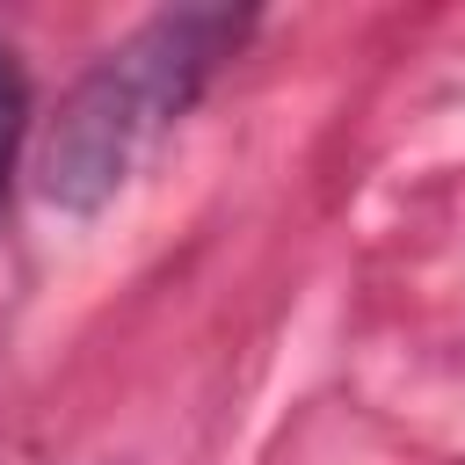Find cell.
Wrapping results in <instances>:
<instances>
[{
	"instance_id": "7a4b0ae2",
	"label": "cell",
	"mask_w": 465,
	"mask_h": 465,
	"mask_svg": "<svg viewBox=\"0 0 465 465\" xmlns=\"http://www.w3.org/2000/svg\"><path fill=\"white\" fill-rule=\"evenodd\" d=\"M22 124H29V87H22L15 58L0 51V189H7V167H15V145H22Z\"/></svg>"
},
{
	"instance_id": "6da1fadb",
	"label": "cell",
	"mask_w": 465,
	"mask_h": 465,
	"mask_svg": "<svg viewBox=\"0 0 465 465\" xmlns=\"http://www.w3.org/2000/svg\"><path fill=\"white\" fill-rule=\"evenodd\" d=\"M247 15L232 7H167L138 22L124 44H109L73 94L58 102L44 145H36V189L65 218L109 211L131 174L153 160V145L196 109L203 80L240 51Z\"/></svg>"
}]
</instances>
